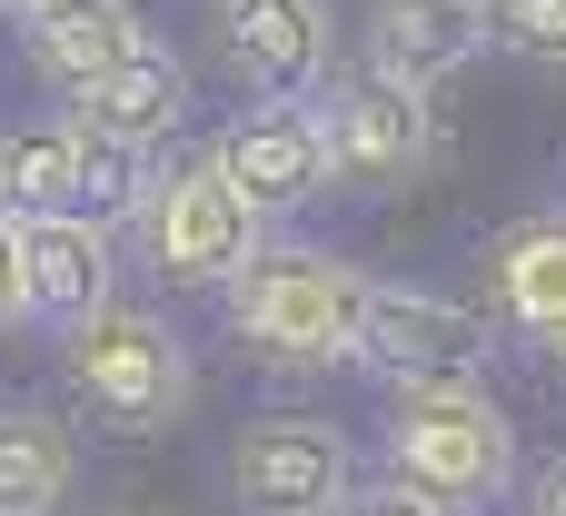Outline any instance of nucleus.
Segmentation results:
<instances>
[{
  "mask_svg": "<svg viewBox=\"0 0 566 516\" xmlns=\"http://www.w3.org/2000/svg\"><path fill=\"white\" fill-rule=\"evenodd\" d=\"M368 298H378V278H368V268H348V259H338V249H318V239H269V249L219 288L229 338H239L259 368H279V378L358 368Z\"/></svg>",
  "mask_w": 566,
  "mask_h": 516,
  "instance_id": "nucleus-1",
  "label": "nucleus"
},
{
  "mask_svg": "<svg viewBox=\"0 0 566 516\" xmlns=\"http://www.w3.org/2000/svg\"><path fill=\"white\" fill-rule=\"evenodd\" d=\"M378 477L448 516H488L517 497V428L488 388H398L378 418Z\"/></svg>",
  "mask_w": 566,
  "mask_h": 516,
  "instance_id": "nucleus-2",
  "label": "nucleus"
},
{
  "mask_svg": "<svg viewBox=\"0 0 566 516\" xmlns=\"http://www.w3.org/2000/svg\"><path fill=\"white\" fill-rule=\"evenodd\" d=\"M60 378H70V398H80L99 428H119V438H159V428H179L189 398H199L189 338H179L159 308H139V298H109L99 318H80V328L60 338Z\"/></svg>",
  "mask_w": 566,
  "mask_h": 516,
  "instance_id": "nucleus-3",
  "label": "nucleus"
},
{
  "mask_svg": "<svg viewBox=\"0 0 566 516\" xmlns=\"http://www.w3.org/2000/svg\"><path fill=\"white\" fill-rule=\"evenodd\" d=\"M139 249H149V268L169 278V288H229L259 249H269V229H259V209L219 179V159L209 149H179V159H159L149 169V189H139Z\"/></svg>",
  "mask_w": 566,
  "mask_h": 516,
  "instance_id": "nucleus-4",
  "label": "nucleus"
},
{
  "mask_svg": "<svg viewBox=\"0 0 566 516\" xmlns=\"http://www.w3.org/2000/svg\"><path fill=\"white\" fill-rule=\"evenodd\" d=\"M318 139H328V189H358V199H398V189H418L428 179V159H438V109H428V89H408V80H388V70H328L318 80Z\"/></svg>",
  "mask_w": 566,
  "mask_h": 516,
  "instance_id": "nucleus-5",
  "label": "nucleus"
},
{
  "mask_svg": "<svg viewBox=\"0 0 566 516\" xmlns=\"http://www.w3.org/2000/svg\"><path fill=\"white\" fill-rule=\"evenodd\" d=\"M229 497L239 516H338L358 497V438L308 408L249 418L229 438Z\"/></svg>",
  "mask_w": 566,
  "mask_h": 516,
  "instance_id": "nucleus-6",
  "label": "nucleus"
},
{
  "mask_svg": "<svg viewBox=\"0 0 566 516\" xmlns=\"http://www.w3.org/2000/svg\"><path fill=\"white\" fill-rule=\"evenodd\" d=\"M488 338H497L488 308H458V298H438V288L378 278L358 368H378L388 388H478V378H488Z\"/></svg>",
  "mask_w": 566,
  "mask_h": 516,
  "instance_id": "nucleus-7",
  "label": "nucleus"
},
{
  "mask_svg": "<svg viewBox=\"0 0 566 516\" xmlns=\"http://www.w3.org/2000/svg\"><path fill=\"white\" fill-rule=\"evenodd\" d=\"M209 159H219V179L259 209V229H279V219H298V209L328 199V139H318V109H308V99H249V109L209 139Z\"/></svg>",
  "mask_w": 566,
  "mask_h": 516,
  "instance_id": "nucleus-8",
  "label": "nucleus"
},
{
  "mask_svg": "<svg viewBox=\"0 0 566 516\" xmlns=\"http://www.w3.org/2000/svg\"><path fill=\"white\" fill-rule=\"evenodd\" d=\"M209 40L249 80V99H318L338 60V10L328 0H209Z\"/></svg>",
  "mask_w": 566,
  "mask_h": 516,
  "instance_id": "nucleus-9",
  "label": "nucleus"
},
{
  "mask_svg": "<svg viewBox=\"0 0 566 516\" xmlns=\"http://www.w3.org/2000/svg\"><path fill=\"white\" fill-rule=\"evenodd\" d=\"M358 60L438 99L458 70L488 60V0H368V20H358Z\"/></svg>",
  "mask_w": 566,
  "mask_h": 516,
  "instance_id": "nucleus-10",
  "label": "nucleus"
},
{
  "mask_svg": "<svg viewBox=\"0 0 566 516\" xmlns=\"http://www.w3.org/2000/svg\"><path fill=\"white\" fill-rule=\"evenodd\" d=\"M488 328L566 358V209H537L488 239Z\"/></svg>",
  "mask_w": 566,
  "mask_h": 516,
  "instance_id": "nucleus-11",
  "label": "nucleus"
},
{
  "mask_svg": "<svg viewBox=\"0 0 566 516\" xmlns=\"http://www.w3.org/2000/svg\"><path fill=\"white\" fill-rule=\"evenodd\" d=\"M119 298V249L90 219H30L20 229V328H80Z\"/></svg>",
  "mask_w": 566,
  "mask_h": 516,
  "instance_id": "nucleus-12",
  "label": "nucleus"
},
{
  "mask_svg": "<svg viewBox=\"0 0 566 516\" xmlns=\"http://www.w3.org/2000/svg\"><path fill=\"white\" fill-rule=\"evenodd\" d=\"M139 40H149V30H139L129 0H40V10L20 20V60H30V80L60 89L70 109H80Z\"/></svg>",
  "mask_w": 566,
  "mask_h": 516,
  "instance_id": "nucleus-13",
  "label": "nucleus"
},
{
  "mask_svg": "<svg viewBox=\"0 0 566 516\" xmlns=\"http://www.w3.org/2000/svg\"><path fill=\"white\" fill-rule=\"evenodd\" d=\"M70 119H90V129H109V139H129V149H159V139H179V119H189V60H179L169 40H139Z\"/></svg>",
  "mask_w": 566,
  "mask_h": 516,
  "instance_id": "nucleus-14",
  "label": "nucleus"
},
{
  "mask_svg": "<svg viewBox=\"0 0 566 516\" xmlns=\"http://www.w3.org/2000/svg\"><path fill=\"white\" fill-rule=\"evenodd\" d=\"M80 487V438L50 408H0V516H60Z\"/></svg>",
  "mask_w": 566,
  "mask_h": 516,
  "instance_id": "nucleus-15",
  "label": "nucleus"
},
{
  "mask_svg": "<svg viewBox=\"0 0 566 516\" xmlns=\"http://www.w3.org/2000/svg\"><path fill=\"white\" fill-rule=\"evenodd\" d=\"M0 219H70V119L0 129Z\"/></svg>",
  "mask_w": 566,
  "mask_h": 516,
  "instance_id": "nucleus-16",
  "label": "nucleus"
},
{
  "mask_svg": "<svg viewBox=\"0 0 566 516\" xmlns=\"http://www.w3.org/2000/svg\"><path fill=\"white\" fill-rule=\"evenodd\" d=\"M139 189H149V149H129V139H109V129H90V119H70V219H90V229H129L139 219Z\"/></svg>",
  "mask_w": 566,
  "mask_h": 516,
  "instance_id": "nucleus-17",
  "label": "nucleus"
},
{
  "mask_svg": "<svg viewBox=\"0 0 566 516\" xmlns=\"http://www.w3.org/2000/svg\"><path fill=\"white\" fill-rule=\"evenodd\" d=\"M488 50H517L537 70H566V0H488Z\"/></svg>",
  "mask_w": 566,
  "mask_h": 516,
  "instance_id": "nucleus-18",
  "label": "nucleus"
},
{
  "mask_svg": "<svg viewBox=\"0 0 566 516\" xmlns=\"http://www.w3.org/2000/svg\"><path fill=\"white\" fill-rule=\"evenodd\" d=\"M338 516H448V507H428V497H408V487H388V477H358V497Z\"/></svg>",
  "mask_w": 566,
  "mask_h": 516,
  "instance_id": "nucleus-19",
  "label": "nucleus"
},
{
  "mask_svg": "<svg viewBox=\"0 0 566 516\" xmlns=\"http://www.w3.org/2000/svg\"><path fill=\"white\" fill-rule=\"evenodd\" d=\"M0 328H20V219H0Z\"/></svg>",
  "mask_w": 566,
  "mask_h": 516,
  "instance_id": "nucleus-20",
  "label": "nucleus"
},
{
  "mask_svg": "<svg viewBox=\"0 0 566 516\" xmlns=\"http://www.w3.org/2000/svg\"><path fill=\"white\" fill-rule=\"evenodd\" d=\"M527 516H566V457H557V467H537V487H527Z\"/></svg>",
  "mask_w": 566,
  "mask_h": 516,
  "instance_id": "nucleus-21",
  "label": "nucleus"
},
{
  "mask_svg": "<svg viewBox=\"0 0 566 516\" xmlns=\"http://www.w3.org/2000/svg\"><path fill=\"white\" fill-rule=\"evenodd\" d=\"M0 10H10V20H30V10H40V0H0Z\"/></svg>",
  "mask_w": 566,
  "mask_h": 516,
  "instance_id": "nucleus-22",
  "label": "nucleus"
}]
</instances>
